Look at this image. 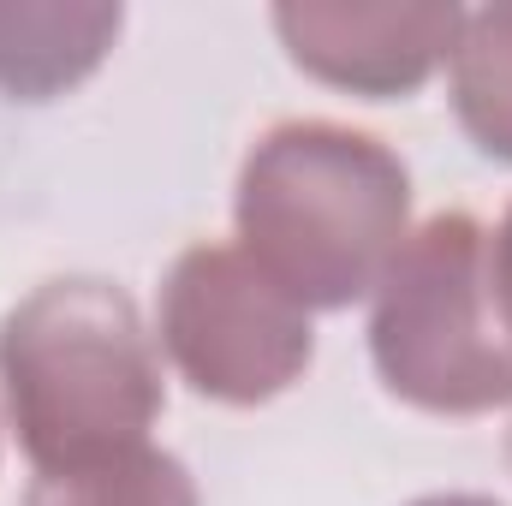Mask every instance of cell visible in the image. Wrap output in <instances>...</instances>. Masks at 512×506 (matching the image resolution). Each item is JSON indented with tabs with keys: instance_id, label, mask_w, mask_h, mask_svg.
I'll use <instances>...</instances> for the list:
<instances>
[{
	"instance_id": "obj_1",
	"label": "cell",
	"mask_w": 512,
	"mask_h": 506,
	"mask_svg": "<svg viewBox=\"0 0 512 506\" xmlns=\"http://www.w3.org/2000/svg\"><path fill=\"white\" fill-rule=\"evenodd\" d=\"M405 167L346 126L268 131L239 179L245 256L292 304H352L405 245Z\"/></svg>"
},
{
	"instance_id": "obj_2",
	"label": "cell",
	"mask_w": 512,
	"mask_h": 506,
	"mask_svg": "<svg viewBox=\"0 0 512 506\" xmlns=\"http://www.w3.org/2000/svg\"><path fill=\"white\" fill-rule=\"evenodd\" d=\"M0 376L24 453L42 471H84L143 447L161 376L126 292L54 280L0 328Z\"/></svg>"
},
{
	"instance_id": "obj_3",
	"label": "cell",
	"mask_w": 512,
	"mask_h": 506,
	"mask_svg": "<svg viewBox=\"0 0 512 506\" xmlns=\"http://www.w3.org/2000/svg\"><path fill=\"white\" fill-rule=\"evenodd\" d=\"M376 364L393 393L429 411H483L512 399V334L489 292V245L471 215H435L382 274Z\"/></svg>"
},
{
	"instance_id": "obj_4",
	"label": "cell",
	"mask_w": 512,
	"mask_h": 506,
	"mask_svg": "<svg viewBox=\"0 0 512 506\" xmlns=\"http://www.w3.org/2000/svg\"><path fill=\"white\" fill-rule=\"evenodd\" d=\"M161 334L197 393L233 405L280 393L310 364L304 310L251 256L227 245H197L179 256L161 298Z\"/></svg>"
},
{
	"instance_id": "obj_5",
	"label": "cell",
	"mask_w": 512,
	"mask_h": 506,
	"mask_svg": "<svg viewBox=\"0 0 512 506\" xmlns=\"http://www.w3.org/2000/svg\"><path fill=\"white\" fill-rule=\"evenodd\" d=\"M274 30L304 72L340 90L399 96L423 84L441 54H453L459 12L453 6H280Z\"/></svg>"
},
{
	"instance_id": "obj_6",
	"label": "cell",
	"mask_w": 512,
	"mask_h": 506,
	"mask_svg": "<svg viewBox=\"0 0 512 506\" xmlns=\"http://www.w3.org/2000/svg\"><path fill=\"white\" fill-rule=\"evenodd\" d=\"M120 6H0V90L42 102L78 84L114 42Z\"/></svg>"
},
{
	"instance_id": "obj_7",
	"label": "cell",
	"mask_w": 512,
	"mask_h": 506,
	"mask_svg": "<svg viewBox=\"0 0 512 506\" xmlns=\"http://www.w3.org/2000/svg\"><path fill=\"white\" fill-rule=\"evenodd\" d=\"M453 102L465 131L512 161V6L459 18L453 36Z\"/></svg>"
},
{
	"instance_id": "obj_8",
	"label": "cell",
	"mask_w": 512,
	"mask_h": 506,
	"mask_svg": "<svg viewBox=\"0 0 512 506\" xmlns=\"http://www.w3.org/2000/svg\"><path fill=\"white\" fill-rule=\"evenodd\" d=\"M24 506H197V489L167 453L137 447V453L108 459V465L42 471Z\"/></svg>"
},
{
	"instance_id": "obj_9",
	"label": "cell",
	"mask_w": 512,
	"mask_h": 506,
	"mask_svg": "<svg viewBox=\"0 0 512 506\" xmlns=\"http://www.w3.org/2000/svg\"><path fill=\"white\" fill-rule=\"evenodd\" d=\"M489 292H495V310H501V322H507V334H512V209H507V221H501L495 251H489Z\"/></svg>"
},
{
	"instance_id": "obj_10",
	"label": "cell",
	"mask_w": 512,
	"mask_h": 506,
	"mask_svg": "<svg viewBox=\"0 0 512 506\" xmlns=\"http://www.w3.org/2000/svg\"><path fill=\"white\" fill-rule=\"evenodd\" d=\"M417 506H495V501H477V495H441V501H417Z\"/></svg>"
},
{
	"instance_id": "obj_11",
	"label": "cell",
	"mask_w": 512,
	"mask_h": 506,
	"mask_svg": "<svg viewBox=\"0 0 512 506\" xmlns=\"http://www.w3.org/2000/svg\"><path fill=\"white\" fill-rule=\"evenodd\" d=\"M507 453H512V441H507Z\"/></svg>"
}]
</instances>
